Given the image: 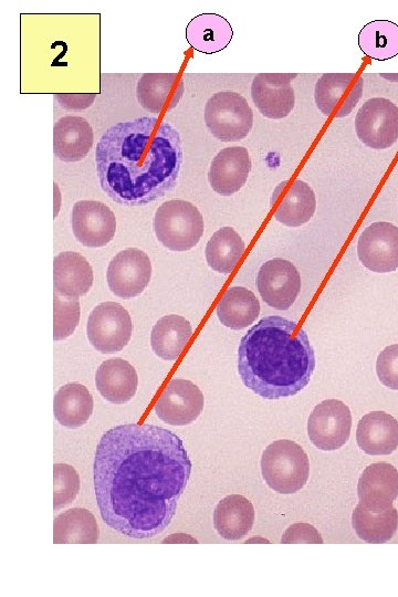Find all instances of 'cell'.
<instances>
[{
  "label": "cell",
  "instance_id": "6da1fadb",
  "mask_svg": "<svg viewBox=\"0 0 398 597\" xmlns=\"http://www.w3.org/2000/svg\"><path fill=\"white\" fill-rule=\"evenodd\" d=\"M182 440L149 423H125L100 439L93 467L96 504L107 526L150 538L172 521L191 473Z\"/></svg>",
  "mask_w": 398,
  "mask_h": 597
},
{
  "label": "cell",
  "instance_id": "7a4b0ae2",
  "mask_svg": "<svg viewBox=\"0 0 398 597\" xmlns=\"http://www.w3.org/2000/svg\"><path fill=\"white\" fill-rule=\"evenodd\" d=\"M182 164L179 132L167 121L142 116L111 126L95 148L104 192L125 206H144L176 186Z\"/></svg>",
  "mask_w": 398,
  "mask_h": 597
},
{
  "label": "cell",
  "instance_id": "3957f363",
  "mask_svg": "<svg viewBox=\"0 0 398 597\" xmlns=\"http://www.w3.org/2000/svg\"><path fill=\"white\" fill-rule=\"evenodd\" d=\"M314 369L315 354L305 331L282 316L261 318L240 341L239 376L262 398L296 395L310 383Z\"/></svg>",
  "mask_w": 398,
  "mask_h": 597
},
{
  "label": "cell",
  "instance_id": "277c9868",
  "mask_svg": "<svg viewBox=\"0 0 398 597\" xmlns=\"http://www.w3.org/2000/svg\"><path fill=\"white\" fill-rule=\"evenodd\" d=\"M262 478L269 488L281 494L300 491L310 475V460L304 449L287 439L271 442L262 452Z\"/></svg>",
  "mask_w": 398,
  "mask_h": 597
},
{
  "label": "cell",
  "instance_id": "5b68a950",
  "mask_svg": "<svg viewBox=\"0 0 398 597\" xmlns=\"http://www.w3.org/2000/svg\"><path fill=\"white\" fill-rule=\"evenodd\" d=\"M154 231L158 241L171 251H188L201 239L203 217L198 208L182 199L161 203L154 217Z\"/></svg>",
  "mask_w": 398,
  "mask_h": 597
},
{
  "label": "cell",
  "instance_id": "8992f818",
  "mask_svg": "<svg viewBox=\"0 0 398 597\" xmlns=\"http://www.w3.org/2000/svg\"><path fill=\"white\" fill-rule=\"evenodd\" d=\"M203 118L209 132L221 142H239L253 126V112L239 93L222 91L207 101Z\"/></svg>",
  "mask_w": 398,
  "mask_h": 597
},
{
  "label": "cell",
  "instance_id": "52a82bcc",
  "mask_svg": "<svg viewBox=\"0 0 398 597\" xmlns=\"http://www.w3.org/2000/svg\"><path fill=\"white\" fill-rule=\"evenodd\" d=\"M133 334L128 311L116 302L97 304L88 315L86 335L91 345L102 354L122 350Z\"/></svg>",
  "mask_w": 398,
  "mask_h": 597
},
{
  "label": "cell",
  "instance_id": "ba28073f",
  "mask_svg": "<svg viewBox=\"0 0 398 597\" xmlns=\"http://www.w3.org/2000/svg\"><path fill=\"white\" fill-rule=\"evenodd\" d=\"M360 142L373 149H386L398 139V107L385 97L367 100L355 117Z\"/></svg>",
  "mask_w": 398,
  "mask_h": 597
},
{
  "label": "cell",
  "instance_id": "9c48e42d",
  "mask_svg": "<svg viewBox=\"0 0 398 597\" xmlns=\"http://www.w3.org/2000/svg\"><path fill=\"white\" fill-rule=\"evenodd\" d=\"M350 429V410L337 399L323 400L314 407L307 419L308 438L323 451L342 448L349 439Z\"/></svg>",
  "mask_w": 398,
  "mask_h": 597
},
{
  "label": "cell",
  "instance_id": "30bf717a",
  "mask_svg": "<svg viewBox=\"0 0 398 597\" xmlns=\"http://www.w3.org/2000/svg\"><path fill=\"white\" fill-rule=\"evenodd\" d=\"M364 78L356 73H325L315 84L314 100L325 116L349 115L363 94Z\"/></svg>",
  "mask_w": 398,
  "mask_h": 597
},
{
  "label": "cell",
  "instance_id": "8fae6325",
  "mask_svg": "<svg viewBox=\"0 0 398 597\" xmlns=\"http://www.w3.org/2000/svg\"><path fill=\"white\" fill-rule=\"evenodd\" d=\"M151 277V263L140 249L127 248L113 256L107 266L106 281L109 290L122 298L139 295Z\"/></svg>",
  "mask_w": 398,
  "mask_h": 597
},
{
  "label": "cell",
  "instance_id": "7c38bea8",
  "mask_svg": "<svg viewBox=\"0 0 398 597\" xmlns=\"http://www.w3.org/2000/svg\"><path fill=\"white\" fill-rule=\"evenodd\" d=\"M357 254L371 272L395 271L398 268V227L387 221L369 224L358 238Z\"/></svg>",
  "mask_w": 398,
  "mask_h": 597
},
{
  "label": "cell",
  "instance_id": "4fadbf2b",
  "mask_svg": "<svg viewBox=\"0 0 398 597\" xmlns=\"http://www.w3.org/2000/svg\"><path fill=\"white\" fill-rule=\"evenodd\" d=\"M256 287L262 300L275 310L292 306L301 290V275L295 265L275 258L263 263L256 275Z\"/></svg>",
  "mask_w": 398,
  "mask_h": 597
},
{
  "label": "cell",
  "instance_id": "5bb4252c",
  "mask_svg": "<svg viewBox=\"0 0 398 597\" xmlns=\"http://www.w3.org/2000/svg\"><path fill=\"white\" fill-rule=\"evenodd\" d=\"M205 397L200 388L184 378L171 379L159 396L154 410L170 426H187L201 413Z\"/></svg>",
  "mask_w": 398,
  "mask_h": 597
},
{
  "label": "cell",
  "instance_id": "9a60e30c",
  "mask_svg": "<svg viewBox=\"0 0 398 597\" xmlns=\"http://www.w3.org/2000/svg\"><path fill=\"white\" fill-rule=\"evenodd\" d=\"M75 239L88 248H102L116 232V218L108 206L96 200L76 201L71 214Z\"/></svg>",
  "mask_w": 398,
  "mask_h": 597
},
{
  "label": "cell",
  "instance_id": "2e32d148",
  "mask_svg": "<svg viewBox=\"0 0 398 597\" xmlns=\"http://www.w3.org/2000/svg\"><path fill=\"white\" fill-rule=\"evenodd\" d=\"M296 73H259L251 84V97L260 113L272 119L286 117L295 103L291 82Z\"/></svg>",
  "mask_w": 398,
  "mask_h": 597
},
{
  "label": "cell",
  "instance_id": "e0dca14e",
  "mask_svg": "<svg viewBox=\"0 0 398 597\" xmlns=\"http://www.w3.org/2000/svg\"><path fill=\"white\" fill-rule=\"evenodd\" d=\"M359 503L373 512H381L398 496V470L387 462L366 467L357 484Z\"/></svg>",
  "mask_w": 398,
  "mask_h": 597
},
{
  "label": "cell",
  "instance_id": "ac0fdd59",
  "mask_svg": "<svg viewBox=\"0 0 398 597\" xmlns=\"http://www.w3.org/2000/svg\"><path fill=\"white\" fill-rule=\"evenodd\" d=\"M251 158L242 146L226 147L212 159L208 171L211 188L221 196L238 192L251 171Z\"/></svg>",
  "mask_w": 398,
  "mask_h": 597
},
{
  "label": "cell",
  "instance_id": "d6986e66",
  "mask_svg": "<svg viewBox=\"0 0 398 597\" xmlns=\"http://www.w3.org/2000/svg\"><path fill=\"white\" fill-rule=\"evenodd\" d=\"M184 92V78L178 73H145L136 85L139 105L157 115L175 108Z\"/></svg>",
  "mask_w": 398,
  "mask_h": 597
},
{
  "label": "cell",
  "instance_id": "ffe728a7",
  "mask_svg": "<svg viewBox=\"0 0 398 597\" xmlns=\"http://www.w3.org/2000/svg\"><path fill=\"white\" fill-rule=\"evenodd\" d=\"M281 182L275 189L272 202H277L274 219L287 227H300L310 221L316 209L313 189L303 180L286 185Z\"/></svg>",
  "mask_w": 398,
  "mask_h": 597
},
{
  "label": "cell",
  "instance_id": "44dd1931",
  "mask_svg": "<svg viewBox=\"0 0 398 597\" xmlns=\"http://www.w3.org/2000/svg\"><path fill=\"white\" fill-rule=\"evenodd\" d=\"M93 143V128L84 117L66 115L53 126V153L62 161L84 159Z\"/></svg>",
  "mask_w": 398,
  "mask_h": 597
},
{
  "label": "cell",
  "instance_id": "7402d4cb",
  "mask_svg": "<svg viewBox=\"0 0 398 597\" xmlns=\"http://www.w3.org/2000/svg\"><path fill=\"white\" fill-rule=\"evenodd\" d=\"M93 269L78 252L64 251L53 259L54 292L64 297L77 298L93 285Z\"/></svg>",
  "mask_w": 398,
  "mask_h": 597
},
{
  "label": "cell",
  "instance_id": "603a6c76",
  "mask_svg": "<svg viewBox=\"0 0 398 597\" xmlns=\"http://www.w3.org/2000/svg\"><path fill=\"white\" fill-rule=\"evenodd\" d=\"M358 447L369 455L390 454L398 448V421L385 411L360 418L356 429Z\"/></svg>",
  "mask_w": 398,
  "mask_h": 597
},
{
  "label": "cell",
  "instance_id": "cb8c5ba5",
  "mask_svg": "<svg viewBox=\"0 0 398 597\" xmlns=\"http://www.w3.org/2000/svg\"><path fill=\"white\" fill-rule=\"evenodd\" d=\"M101 396L115 405L128 402L136 394L138 376L134 366L123 358L104 360L95 373Z\"/></svg>",
  "mask_w": 398,
  "mask_h": 597
},
{
  "label": "cell",
  "instance_id": "d4e9b609",
  "mask_svg": "<svg viewBox=\"0 0 398 597\" xmlns=\"http://www.w3.org/2000/svg\"><path fill=\"white\" fill-rule=\"evenodd\" d=\"M254 517V507L250 500L241 494H230L216 505L213 525L222 538L239 541L251 531Z\"/></svg>",
  "mask_w": 398,
  "mask_h": 597
},
{
  "label": "cell",
  "instance_id": "484cf974",
  "mask_svg": "<svg viewBox=\"0 0 398 597\" xmlns=\"http://www.w3.org/2000/svg\"><path fill=\"white\" fill-rule=\"evenodd\" d=\"M233 30L229 21L217 13H202L190 20L186 39L196 51L212 54L229 45Z\"/></svg>",
  "mask_w": 398,
  "mask_h": 597
},
{
  "label": "cell",
  "instance_id": "4316f807",
  "mask_svg": "<svg viewBox=\"0 0 398 597\" xmlns=\"http://www.w3.org/2000/svg\"><path fill=\"white\" fill-rule=\"evenodd\" d=\"M93 396L80 383L63 385L54 396V417L60 425L67 428L85 425L93 413Z\"/></svg>",
  "mask_w": 398,
  "mask_h": 597
},
{
  "label": "cell",
  "instance_id": "83f0119b",
  "mask_svg": "<svg viewBox=\"0 0 398 597\" xmlns=\"http://www.w3.org/2000/svg\"><path fill=\"white\" fill-rule=\"evenodd\" d=\"M191 333L192 326L184 316L165 315L153 326L151 349L164 360H175L186 347Z\"/></svg>",
  "mask_w": 398,
  "mask_h": 597
},
{
  "label": "cell",
  "instance_id": "f1b7e54d",
  "mask_svg": "<svg viewBox=\"0 0 398 597\" xmlns=\"http://www.w3.org/2000/svg\"><path fill=\"white\" fill-rule=\"evenodd\" d=\"M100 528L95 516L84 507H73L53 521L54 544H95Z\"/></svg>",
  "mask_w": 398,
  "mask_h": 597
},
{
  "label": "cell",
  "instance_id": "f546056e",
  "mask_svg": "<svg viewBox=\"0 0 398 597\" xmlns=\"http://www.w3.org/2000/svg\"><path fill=\"white\" fill-rule=\"evenodd\" d=\"M260 307V302L252 291L243 286H232L219 301L217 316L226 327L242 329L256 320Z\"/></svg>",
  "mask_w": 398,
  "mask_h": 597
},
{
  "label": "cell",
  "instance_id": "4dcf8cb0",
  "mask_svg": "<svg viewBox=\"0 0 398 597\" xmlns=\"http://www.w3.org/2000/svg\"><path fill=\"white\" fill-rule=\"evenodd\" d=\"M352 525L360 540L371 544L385 543L398 528V512L394 506L373 512L358 503L352 514Z\"/></svg>",
  "mask_w": 398,
  "mask_h": 597
},
{
  "label": "cell",
  "instance_id": "1f68e13d",
  "mask_svg": "<svg viewBox=\"0 0 398 597\" xmlns=\"http://www.w3.org/2000/svg\"><path fill=\"white\" fill-rule=\"evenodd\" d=\"M358 45L365 55L386 61L398 55V24L389 20H374L358 34Z\"/></svg>",
  "mask_w": 398,
  "mask_h": 597
},
{
  "label": "cell",
  "instance_id": "d6a6232c",
  "mask_svg": "<svg viewBox=\"0 0 398 597\" xmlns=\"http://www.w3.org/2000/svg\"><path fill=\"white\" fill-rule=\"evenodd\" d=\"M245 244L240 234L231 227L217 230L206 245L205 254L208 265L220 273L232 272Z\"/></svg>",
  "mask_w": 398,
  "mask_h": 597
},
{
  "label": "cell",
  "instance_id": "836d02e7",
  "mask_svg": "<svg viewBox=\"0 0 398 597\" xmlns=\"http://www.w3.org/2000/svg\"><path fill=\"white\" fill-rule=\"evenodd\" d=\"M81 307L77 298L64 297L53 292V339L71 336L80 321Z\"/></svg>",
  "mask_w": 398,
  "mask_h": 597
},
{
  "label": "cell",
  "instance_id": "e575fe53",
  "mask_svg": "<svg viewBox=\"0 0 398 597\" xmlns=\"http://www.w3.org/2000/svg\"><path fill=\"white\" fill-rule=\"evenodd\" d=\"M80 475L67 463L53 464V510L70 505L80 492Z\"/></svg>",
  "mask_w": 398,
  "mask_h": 597
},
{
  "label": "cell",
  "instance_id": "d590c367",
  "mask_svg": "<svg viewBox=\"0 0 398 597\" xmlns=\"http://www.w3.org/2000/svg\"><path fill=\"white\" fill-rule=\"evenodd\" d=\"M376 373L384 386L398 390V344L389 345L378 354Z\"/></svg>",
  "mask_w": 398,
  "mask_h": 597
},
{
  "label": "cell",
  "instance_id": "8d00e7d4",
  "mask_svg": "<svg viewBox=\"0 0 398 597\" xmlns=\"http://www.w3.org/2000/svg\"><path fill=\"white\" fill-rule=\"evenodd\" d=\"M320 532L308 523H294L283 533L282 544H322Z\"/></svg>",
  "mask_w": 398,
  "mask_h": 597
},
{
  "label": "cell",
  "instance_id": "74e56055",
  "mask_svg": "<svg viewBox=\"0 0 398 597\" xmlns=\"http://www.w3.org/2000/svg\"><path fill=\"white\" fill-rule=\"evenodd\" d=\"M55 101L67 111H80L90 107L96 94H55Z\"/></svg>",
  "mask_w": 398,
  "mask_h": 597
},
{
  "label": "cell",
  "instance_id": "f35d334b",
  "mask_svg": "<svg viewBox=\"0 0 398 597\" xmlns=\"http://www.w3.org/2000/svg\"><path fill=\"white\" fill-rule=\"evenodd\" d=\"M163 543L164 544H186V543H198V541L192 537L191 535L189 534H186V533H174V534H170L168 535L167 537H165L163 540Z\"/></svg>",
  "mask_w": 398,
  "mask_h": 597
}]
</instances>
